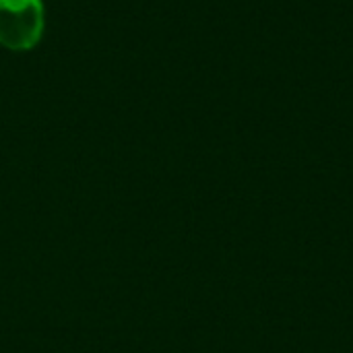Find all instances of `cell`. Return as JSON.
I'll return each mask as SVG.
<instances>
[{"label":"cell","instance_id":"cell-1","mask_svg":"<svg viewBox=\"0 0 353 353\" xmlns=\"http://www.w3.org/2000/svg\"><path fill=\"white\" fill-rule=\"evenodd\" d=\"M43 33L41 0H0V43L14 52L31 50Z\"/></svg>","mask_w":353,"mask_h":353}]
</instances>
